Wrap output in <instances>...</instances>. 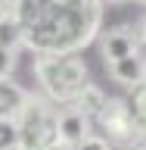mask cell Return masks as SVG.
Segmentation results:
<instances>
[{
    "label": "cell",
    "instance_id": "obj_16",
    "mask_svg": "<svg viewBox=\"0 0 146 150\" xmlns=\"http://www.w3.org/2000/svg\"><path fill=\"white\" fill-rule=\"evenodd\" d=\"M109 3H124V0H109Z\"/></svg>",
    "mask_w": 146,
    "mask_h": 150
},
{
    "label": "cell",
    "instance_id": "obj_12",
    "mask_svg": "<svg viewBox=\"0 0 146 150\" xmlns=\"http://www.w3.org/2000/svg\"><path fill=\"white\" fill-rule=\"evenodd\" d=\"M16 69V50H0V81L9 78Z\"/></svg>",
    "mask_w": 146,
    "mask_h": 150
},
{
    "label": "cell",
    "instance_id": "obj_5",
    "mask_svg": "<svg viewBox=\"0 0 146 150\" xmlns=\"http://www.w3.org/2000/svg\"><path fill=\"white\" fill-rule=\"evenodd\" d=\"M100 53H103V59H106V66H112V63H118V59H128V56L140 53L137 31H131L128 25L109 28V31L100 38Z\"/></svg>",
    "mask_w": 146,
    "mask_h": 150
},
{
    "label": "cell",
    "instance_id": "obj_8",
    "mask_svg": "<svg viewBox=\"0 0 146 150\" xmlns=\"http://www.w3.org/2000/svg\"><path fill=\"white\" fill-rule=\"evenodd\" d=\"M72 106H75V110H81L87 119H93V116H100L103 106H106V94H103V88H96L93 81H87L81 91L75 94Z\"/></svg>",
    "mask_w": 146,
    "mask_h": 150
},
{
    "label": "cell",
    "instance_id": "obj_1",
    "mask_svg": "<svg viewBox=\"0 0 146 150\" xmlns=\"http://www.w3.org/2000/svg\"><path fill=\"white\" fill-rule=\"evenodd\" d=\"M22 44L41 53H78L100 31L103 0H19L13 6Z\"/></svg>",
    "mask_w": 146,
    "mask_h": 150
},
{
    "label": "cell",
    "instance_id": "obj_14",
    "mask_svg": "<svg viewBox=\"0 0 146 150\" xmlns=\"http://www.w3.org/2000/svg\"><path fill=\"white\" fill-rule=\"evenodd\" d=\"M6 13H13V6H9L6 0H0V16H6Z\"/></svg>",
    "mask_w": 146,
    "mask_h": 150
},
{
    "label": "cell",
    "instance_id": "obj_7",
    "mask_svg": "<svg viewBox=\"0 0 146 150\" xmlns=\"http://www.w3.org/2000/svg\"><path fill=\"white\" fill-rule=\"evenodd\" d=\"M25 100H28V91L22 84H16L13 78L0 81V119H16L25 106Z\"/></svg>",
    "mask_w": 146,
    "mask_h": 150
},
{
    "label": "cell",
    "instance_id": "obj_11",
    "mask_svg": "<svg viewBox=\"0 0 146 150\" xmlns=\"http://www.w3.org/2000/svg\"><path fill=\"white\" fill-rule=\"evenodd\" d=\"M72 150H115L109 144V138H103V134H90V138H84L78 147H72Z\"/></svg>",
    "mask_w": 146,
    "mask_h": 150
},
{
    "label": "cell",
    "instance_id": "obj_2",
    "mask_svg": "<svg viewBox=\"0 0 146 150\" xmlns=\"http://www.w3.org/2000/svg\"><path fill=\"white\" fill-rule=\"evenodd\" d=\"M34 72L50 103H72L87 84V63L78 53H41L34 56Z\"/></svg>",
    "mask_w": 146,
    "mask_h": 150
},
{
    "label": "cell",
    "instance_id": "obj_9",
    "mask_svg": "<svg viewBox=\"0 0 146 150\" xmlns=\"http://www.w3.org/2000/svg\"><path fill=\"white\" fill-rule=\"evenodd\" d=\"M22 47V28H19L16 16L6 13L0 16V50H19Z\"/></svg>",
    "mask_w": 146,
    "mask_h": 150
},
{
    "label": "cell",
    "instance_id": "obj_4",
    "mask_svg": "<svg viewBox=\"0 0 146 150\" xmlns=\"http://www.w3.org/2000/svg\"><path fill=\"white\" fill-rule=\"evenodd\" d=\"M90 119L84 116L81 110H75L72 103H65L62 110L56 106V141L65 144V147H78L84 138H90Z\"/></svg>",
    "mask_w": 146,
    "mask_h": 150
},
{
    "label": "cell",
    "instance_id": "obj_6",
    "mask_svg": "<svg viewBox=\"0 0 146 150\" xmlns=\"http://www.w3.org/2000/svg\"><path fill=\"white\" fill-rule=\"evenodd\" d=\"M109 75L115 78L118 84H124V88H140V84H146V56L143 53H134L128 56V59H118V63L109 66Z\"/></svg>",
    "mask_w": 146,
    "mask_h": 150
},
{
    "label": "cell",
    "instance_id": "obj_10",
    "mask_svg": "<svg viewBox=\"0 0 146 150\" xmlns=\"http://www.w3.org/2000/svg\"><path fill=\"white\" fill-rule=\"evenodd\" d=\"M0 150H19V125H16V119H0Z\"/></svg>",
    "mask_w": 146,
    "mask_h": 150
},
{
    "label": "cell",
    "instance_id": "obj_3",
    "mask_svg": "<svg viewBox=\"0 0 146 150\" xmlns=\"http://www.w3.org/2000/svg\"><path fill=\"white\" fill-rule=\"evenodd\" d=\"M19 125V150H44L56 144V106L47 97L28 94L22 112L16 116Z\"/></svg>",
    "mask_w": 146,
    "mask_h": 150
},
{
    "label": "cell",
    "instance_id": "obj_17",
    "mask_svg": "<svg viewBox=\"0 0 146 150\" xmlns=\"http://www.w3.org/2000/svg\"><path fill=\"white\" fill-rule=\"evenodd\" d=\"M134 3H146V0H134Z\"/></svg>",
    "mask_w": 146,
    "mask_h": 150
},
{
    "label": "cell",
    "instance_id": "obj_15",
    "mask_svg": "<svg viewBox=\"0 0 146 150\" xmlns=\"http://www.w3.org/2000/svg\"><path fill=\"white\" fill-rule=\"evenodd\" d=\"M44 150H72V147H65V144H59V141H56V144H50V147H44Z\"/></svg>",
    "mask_w": 146,
    "mask_h": 150
},
{
    "label": "cell",
    "instance_id": "obj_13",
    "mask_svg": "<svg viewBox=\"0 0 146 150\" xmlns=\"http://www.w3.org/2000/svg\"><path fill=\"white\" fill-rule=\"evenodd\" d=\"M137 41H140V44H146V16L140 19V28H137Z\"/></svg>",
    "mask_w": 146,
    "mask_h": 150
}]
</instances>
